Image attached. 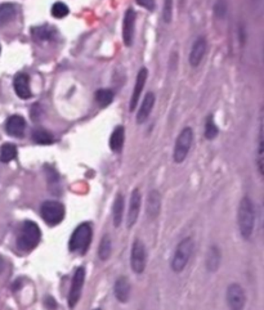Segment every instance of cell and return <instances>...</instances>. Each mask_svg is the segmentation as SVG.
I'll return each instance as SVG.
<instances>
[{
  "mask_svg": "<svg viewBox=\"0 0 264 310\" xmlns=\"http://www.w3.org/2000/svg\"><path fill=\"white\" fill-rule=\"evenodd\" d=\"M240 234L244 240H250L253 236L254 227H255V207L250 197L245 196L241 199L237 212Z\"/></svg>",
  "mask_w": 264,
  "mask_h": 310,
  "instance_id": "cell-1",
  "label": "cell"
},
{
  "mask_svg": "<svg viewBox=\"0 0 264 310\" xmlns=\"http://www.w3.org/2000/svg\"><path fill=\"white\" fill-rule=\"evenodd\" d=\"M41 240V230L36 223L26 220L17 237V247L23 252L33 251Z\"/></svg>",
  "mask_w": 264,
  "mask_h": 310,
  "instance_id": "cell-2",
  "label": "cell"
},
{
  "mask_svg": "<svg viewBox=\"0 0 264 310\" xmlns=\"http://www.w3.org/2000/svg\"><path fill=\"white\" fill-rule=\"evenodd\" d=\"M92 226L89 223H81L80 226H77L76 229L71 234L70 242H69L70 251L84 255L85 252L88 251L89 245L92 242Z\"/></svg>",
  "mask_w": 264,
  "mask_h": 310,
  "instance_id": "cell-3",
  "label": "cell"
},
{
  "mask_svg": "<svg viewBox=\"0 0 264 310\" xmlns=\"http://www.w3.org/2000/svg\"><path fill=\"white\" fill-rule=\"evenodd\" d=\"M192 250H194V241L191 237L184 238L178 244L176 248V252L173 255L172 259V269L176 273H180L183 272L187 262L190 261V258L192 255Z\"/></svg>",
  "mask_w": 264,
  "mask_h": 310,
  "instance_id": "cell-4",
  "label": "cell"
},
{
  "mask_svg": "<svg viewBox=\"0 0 264 310\" xmlns=\"http://www.w3.org/2000/svg\"><path fill=\"white\" fill-rule=\"evenodd\" d=\"M65 206L58 201H45L40 207V215L48 226L55 227L65 219Z\"/></svg>",
  "mask_w": 264,
  "mask_h": 310,
  "instance_id": "cell-5",
  "label": "cell"
},
{
  "mask_svg": "<svg viewBox=\"0 0 264 310\" xmlns=\"http://www.w3.org/2000/svg\"><path fill=\"white\" fill-rule=\"evenodd\" d=\"M192 142H194V130L191 128H184L176 138L173 152V159L176 163H183L186 160L188 152L191 149Z\"/></svg>",
  "mask_w": 264,
  "mask_h": 310,
  "instance_id": "cell-6",
  "label": "cell"
},
{
  "mask_svg": "<svg viewBox=\"0 0 264 310\" xmlns=\"http://www.w3.org/2000/svg\"><path fill=\"white\" fill-rule=\"evenodd\" d=\"M85 282V268L84 266H79L75 270V274L72 277V282H71V288L69 292V297H67V304L69 307L72 308L76 307V304L79 303L81 296V291H83V286Z\"/></svg>",
  "mask_w": 264,
  "mask_h": 310,
  "instance_id": "cell-7",
  "label": "cell"
},
{
  "mask_svg": "<svg viewBox=\"0 0 264 310\" xmlns=\"http://www.w3.org/2000/svg\"><path fill=\"white\" fill-rule=\"evenodd\" d=\"M147 252L143 242L141 240H136L133 242L132 255H130V266L134 273L142 274L146 269Z\"/></svg>",
  "mask_w": 264,
  "mask_h": 310,
  "instance_id": "cell-8",
  "label": "cell"
},
{
  "mask_svg": "<svg viewBox=\"0 0 264 310\" xmlns=\"http://www.w3.org/2000/svg\"><path fill=\"white\" fill-rule=\"evenodd\" d=\"M228 307L233 310H241L245 308L246 296L244 288L239 283H232L228 286L227 294H226Z\"/></svg>",
  "mask_w": 264,
  "mask_h": 310,
  "instance_id": "cell-9",
  "label": "cell"
},
{
  "mask_svg": "<svg viewBox=\"0 0 264 310\" xmlns=\"http://www.w3.org/2000/svg\"><path fill=\"white\" fill-rule=\"evenodd\" d=\"M141 205H142V196H141V191L138 188L133 189L132 195H130V202H129V210L128 216H126V227L129 229L133 228L136 224L140 216Z\"/></svg>",
  "mask_w": 264,
  "mask_h": 310,
  "instance_id": "cell-10",
  "label": "cell"
},
{
  "mask_svg": "<svg viewBox=\"0 0 264 310\" xmlns=\"http://www.w3.org/2000/svg\"><path fill=\"white\" fill-rule=\"evenodd\" d=\"M134 30H136V12L132 8H129L125 13L124 23H123V39L126 47H130L133 44Z\"/></svg>",
  "mask_w": 264,
  "mask_h": 310,
  "instance_id": "cell-11",
  "label": "cell"
},
{
  "mask_svg": "<svg viewBox=\"0 0 264 310\" xmlns=\"http://www.w3.org/2000/svg\"><path fill=\"white\" fill-rule=\"evenodd\" d=\"M5 130L11 137L22 138L25 135L26 120L19 114H13L5 122Z\"/></svg>",
  "mask_w": 264,
  "mask_h": 310,
  "instance_id": "cell-12",
  "label": "cell"
},
{
  "mask_svg": "<svg viewBox=\"0 0 264 310\" xmlns=\"http://www.w3.org/2000/svg\"><path fill=\"white\" fill-rule=\"evenodd\" d=\"M147 76H148V71H147V68H141L138 75H137L136 86H134V92H133V96L132 98H130V103H129V111L130 112H133L134 110H136L137 104H138V102H140L141 94H142V92H143Z\"/></svg>",
  "mask_w": 264,
  "mask_h": 310,
  "instance_id": "cell-13",
  "label": "cell"
},
{
  "mask_svg": "<svg viewBox=\"0 0 264 310\" xmlns=\"http://www.w3.org/2000/svg\"><path fill=\"white\" fill-rule=\"evenodd\" d=\"M13 88H15L16 94L21 98V99H30L33 93L30 88V78L29 75L26 74H17L13 80Z\"/></svg>",
  "mask_w": 264,
  "mask_h": 310,
  "instance_id": "cell-14",
  "label": "cell"
},
{
  "mask_svg": "<svg viewBox=\"0 0 264 310\" xmlns=\"http://www.w3.org/2000/svg\"><path fill=\"white\" fill-rule=\"evenodd\" d=\"M206 53V40L205 37H198L197 40L194 41V47L190 53V65L192 67H197L201 63L202 58Z\"/></svg>",
  "mask_w": 264,
  "mask_h": 310,
  "instance_id": "cell-15",
  "label": "cell"
},
{
  "mask_svg": "<svg viewBox=\"0 0 264 310\" xmlns=\"http://www.w3.org/2000/svg\"><path fill=\"white\" fill-rule=\"evenodd\" d=\"M160 211H161V197L158 191L154 189L151 191L147 198V215L151 220H154L158 218Z\"/></svg>",
  "mask_w": 264,
  "mask_h": 310,
  "instance_id": "cell-16",
  "label": "cell"
},
{
  "mask_svg": "<svg viewBox=\"0 0 264 310\" xmlns=\"http://www.w3.org/2000/svg\"><path fill=\"white\" fill-rule=\"evenodd\" d=\"M130 282L126 277H119L115 282V287H114V291H115V296H116V299L120 303H126L129 300V296H130Z\"/></svg>",
  "mask_w": 264,
  "mask_h": 310,
  "instance_id": "cell-17",
  "label": "cell"
},
{
  "mask_svg": "<svg viewBox=\"0 0 264 310\" xmlns=\"http://www.w3.org/2000/svg\"><path fill=\"white\" fill-rule=\"evenodd\" d=\"M154 104H155V94L154 93H147L146 96L143 98V102L141 104L140 107V111L137 114V122L138 124H143L146 122V120L150 117L151 111H152V108H154Z\"/></svg>",
  "mask_w": 264,
  "mask_h": 310,
  "instance_id": "cell-18",
  "label": "cell"
},
{
  "mask_svg": "<svg viewBox=\"0 0 264 310\" xmlns=\"http://www.w3.org/2000/svg\"><path fill=\"white\" fill-rule=\"evenodd\" d=\"M222 261V254L220 250L216 246H211L206 255V269L209 272H216Z\"/></svg>",
  "mask_w": 264,
  "mask_h": 310,
  "instance_id": "cell-19",
  "label": "cell"
},
{
  "mask_svg": "<svg viewBox=\"0 0 264 310\" xmlns=\"http://www.w3.org/2000/svg\"><path fill=\"white\" fill-rule=\"evenodd\" d=\"M124 141H125L124 126H118V128L112 131L110 138V148L112 149V152H115V153L121 152L123 146H124Z\"/></svg>",
  "mask_w": 264,
  "mask_h": 310,
  "instance_id": "cell-20",
  "label": "cell"
},
{
  "mask_svg": "<svg viewBox=\"0 0 264 310\" xmlns=\"http://www.w3.org/2000/svg\"><path fill=\"white\" fill-rule=\"evenodd\" d=\"M16 15H17V8L15 4H0V26H4L11 22L12 19H15Z\"/></svg>",
  "mask_w": 264,
  "mask_h": 310,
  "instance_id": "cell-21",
  "label": "cell"
},
{
  "mask_svg": "<svg viewBox=\"0 0 264 310\" xmlns=\"http://www.w3.org/2000/svg\"><path fill=\"white\" fill-rule=\"evenodd\" d=\"M123 215H124V196L121 193H118L112 206V218H114V226L116 228L121 226Z\"/></svg>",
  "mask_w": 264,
  "mask_h": 310,
  "instance_id": "cell-22",
  "label": "cell"
},
{
  "mask_svg": "<svg viewBox=\"0 0 264 310\" xmlns=\"http://www.w3.org/2000/svg\"><path fill=\"white\" fill-rule=\"evenodd\" d=\"M33 142L36 144H41V146H47V144H52L54 138L52 135L51 131L45 129H35L33 131Z\"/></svg>",
  "mask_w": 264,
  "mask_h": 310,
  "instance_id": "cell-23",
  "label": "cell"
},
{
  "mask_svg": "<svg viewBox=\"0 0 264 310\" xmlns=\"http://www.w3.org/2000/svg\"><path fill=\"white\" fill-rule=\"evenodd\" d=\"M16 157H17V147L13 143H4L0 147V161L1 163H11Z\"/></svg>",
  "mask_w": 264,
  "mask_h": 310,
  "instance_id": "cell-24",
  "label": "cell"
},
{
  "mask_svg": "<svg viewBox=\"0 0 264 310\" xmlns=\"http://www.w3.org/2000/svg\"><path fill=\"white\" fill-rule=\"evenodd\" d=\"M55 35V31L49 26H41L33 30V36L36 41L52 40Z\"/></svg>",
  "mask_w": 264,
  "mask_h": 310,
  "instance_id": "cell-25",
  "label": "cell"
},
{
  "mask_svg": "<svg viewBox=\"0 0 264 310\" xmlns=\"http://www.w3.org/2000/svg\"><path fill=\"white\" fill-rule=\"evenodd\" d=\"M115 98V94L112 90L110 89H99L96 92V100L97 103L101 106V107H107L112 103V100Z\"/></svg>",
  "mask_w": 264,
  "mask_h": 310,
  "instance_id": "cell-26",
  "label": "cell"
},
{
  "mask_svg": "<svg viewBox=\"0 0 264 310\" xmlns=\"http://www.w3.org/2000/svg\"><path fill=\"white\" fill-rule=\"evenodd\" d=\"M111 245H112V242H111V238L108 234H105V236L102 237V240H101V244H99V247H98V258L101 259V260H103V261H106V260H108L111 256Z\"/></svg>",
  "mask_w": 264,
  "mask_h": 310,
  "instance_id": "cell-27",
  "label": "cell"
},
{
  "mask_svg": "<svg viewBox=\"0 0 264 310\" xmlns=\"http://www.w3.org/2000/svg\"><path fill=\"white\" fill-rule=\"evenodd\" d=\"M259 146H258V157H257V163H258V171L261 175H263V120L261 118V125H259Z\"/></svg>",
  "mask_w": 264,
  "mask_h": 310,
  "instance_id": "cell-28",
  "label": "cell"
},
{
  "mask_svg": "<svg viewBox=\"0 0 264 310\" xmlns=\"http://www.w3.org/2000/svg\"><path fill=\"white\" fill-rule=\"evenodd\" d=\"M218 133H219V130L216 128L215 122H214L213 114H209L205 122V138L209 139V141H213L214 138H216Z\"/></svg>",
  "mask_w": 264,
  "mask_h": 310,
  "instance_id": "cell-29",
  "label": "cell"
},
{
  "mask_svg": "<svg viewBox=\"0 0 264 310\" xmlns=\"http://www.w3.org/2000/svg\"><path fill=\"white\" fill-rule=\"evenodd\" d=\"M69 12H70L69 7H67L66 4L61 3V1H57L52 7V16L54 18H65L69 15Z\"/></svg>",
  "mask_w": 264,
  "mask_h": 310,
  "instance_id": "cell-30",
  "label": "cell"
},
{
  "mask_svg": "<svg viewBox=\"0 0 264 310\" xmlns=\"http://www.w3.org/2000/svg\"><path fill=\"white\" fill-rule=\"evenodd\" d=\"M173 16V0H165L164 3V12H162V18L166 23L172 22Z\"/></svg>",
  "mask_w": 264,
  "mask_h": 310,
  "instance_id": "cell-31",
  "label": "cell"
},
{
  "mask_svg": "<svg viewBox=\"0 0 264 310\" xmlns=\"http://www.w3.org/2000/svg\"><path fill=\"white\" fill-rule=\"evenodd\" d=\"M214 13L216 15V17H219V18H223L224 16H226V3L219 0V1H216L215 7H214Z\"/></svg>",
  "mask_w": 264,
  "mask_h": 310,
  "instance_id": "cell-32",
  "label": "cell"
},
{
  "mask_svg": "<svg viewBox=\"0 0 264 310\" xmlns=\"http://www.w3.org/2000/svg\"><path fill=\"white\" fill-rule=\"evenodd\" d=\"M137 3L141 7L146 8L147 11H154L155 9V0H137Z\"/></svg>",
  "mask_w": 264,
  "mask_h": 310,
  "instance_id": "cell-33",
  "label": "cell"
},
{
  "mask_svg": "<svg viewBox=\"0 0 264 310\" xmlns=\"http://www.w3.org/2000/svg\"><path fill=\"white\" fill-rule=\"evenodd\" d=\"M4 266H5V261H4V259L0 256V273L4 270Z\"/></svg>",
  "mask_w": 264,
  "mask_h": 310,
  "instance_id": "cell-34",
  "label": "cell"
},
{
  "mask_svg": "<svg viewBox=\"0 0 264 310\" xmlns=\"http://www.w3.org/2000/svg\"><path fill=\"white\" fill-rule=\"evenodd\" d=\"M0 52H1V47H0Z\"/></svg>",
  "mask_w": 264,
  "mask_h": 310,
  "instance_id": "cell-35",
  "label": "cell"
}]
</instances>
